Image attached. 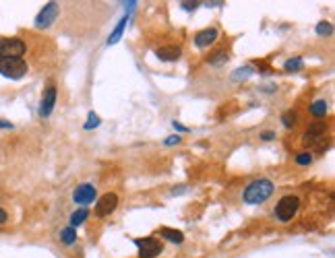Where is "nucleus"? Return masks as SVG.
Returning a JSON list of instances; mask_svg holds the SVG:
<instances>
[{"label":"nucleus","mask_w":335,"mask_h":258,"mask_svg":"<svg viewBox=\"0 0 335 258\" xmlns=\"http://www.w3.org/2000/svg\"><path fill=\"white\" fill-rule=\"evenodd\" d=\"M273 182L267 178H259V180H255V182H251L244 188V194H242V198L246 205H261V202L267 200L271 194H273Z\"/></svg>","instance_id":"obj_1"},{"label":"nucleus","mask_w":335,"mask_h":258,"mask_svg":"<svg viewBox=\"0 0 335 258\" xmlns=\"http://www.w3.org/2000/svg\"><path fill=\"white\" fill-rule=\"evenodd\" d=\"M27 62L23 58H0V75L6 76V79L19 81L27 75Z\"/></svg>","instance_id":"obj_2"},{"label":"nucleus","mask_w":335,"mask_h":258,"mask_svg":"<svg viewBox=\"0 0 335 258\" xmlns=\"http://www.w3.org/2000/svg\"><path fill=\"white\" fill-rule=\"evenodd\" d=\"M298 207H300L298 197H292V194H287V197H284V198L275 205L273 215H275L277 221L287 223V221H292V219L296 217V213H298Z\"/></svg>","instance_id":"obj_3"},{"label":"nucleus","mask_w":335,"mask_h":258,"mask_svg":"<svg viewBox=\"0 0 335 258\" xmlns=\"http://www.w3.org/2000/svg\"><path fill=\"white\" fill-rule=\"evenodd\" d=\"M27 46L19 37H2L0 40V58H23Z\"/></svg>","instance_id":"obj_4"},{"label":"nucleus","mask_w":335,"mask_h":258,"mask_svg":"<svg viewBox=\"0 0 335 258\" xmlns=\"http://www.w3.org/2000/svg\"><path fill=\"white\" fill-rule=\"evenodd\" d=\"M135 246L139 248V256L141 258H155L163 252V244L158 238H137Z\"/></svg>","instance_id":"obj_5"},{"label":"nucleus","mask_w":335,"mask_h":258,"mask_svg":"<svg viewBox=\"0 0 335 258\" xmlns=\"http://www.w3.org/2000/svg\"><path fill=\"white\" fill-rule=\"evenodd\" d=\"M58 15H60L58 2H48V4H44V9L37 13V17H35V27H37V29H48V27H52L54 21L58 19Z\"/></svg>","instance_id":"obj_6"},{"label":"nucleus","mask_w":335,"mask_h":258,"mask_svg":"<svg viewBox=\"0 0 335 258\" xmlns=\"http://www.w3.org/2000/svg\"><path fill=\"white\" fill-rule=\"evenodd\" d=\"M96 197H97V190L93 184H81V186H77L75 192H73V200L79 202L83 209L87 205H91V202L96 200Z\"/></svg>","instance_id":"obj_7"},{"label":"nucleus","mask_w":335,"mask_h":258,"mask_svg":"<svg viewBox=\"0 0 335 258\" xmlns=\"http://www.w3.org/2000/svg\"><path fill=\"white\" fill-rule=\"evenodd\" d=\"M116 207H118V197H116L114 192H108L96 202V215L97 217H108V215L114 213Z\"/></svg>","instance_id":"obj_8"},{"label":"nucleus","mask_w":335,"mask_h":258,"mask_svg":"<svg viewBox=\"0 0 335 258\" xmlns=\"http://www.w3.org/2000/svg\"><path fill=\"white\" fill-rule=\"evenodd\" d=\"M325 132H327V126H325L323 120L313 122V124H310V126L306 128V132H304V145L313 147V145H317V143H321V140L325 138Z\"/></svg>","instance_id":"obj_9"},{"label":"nucleus","mask_w":335,"mask_h":258,"mask_svg":"<svg viewBox=\"0 0 335 258\" xmlns=\"http://www.w3.org/2000/svg\"><path fill=\"white\" fill-rule=\"evenodd\" d=\"M56 95H58L56 87L50 85V87L46 89L44 97H42V106H40V116H42V118H48V116L54 112V106H56Z\"/></svg>","instance_id":"obj_10"},{"label":"nucleus","mask_w":335,"mask_h":258,"mask_svg":"<svg viewBox=\"0 0 335 258\" xmlns=\"http://www.w3.org/2000/svg\"><path fill=\"white\" fill-rule=\"evenodd\" d=\"M217 40V29H203V31H199L197 35H194V46L197 48H209L211 44H215Z\"/></svg>","instance_id":"obj_11"},{"label":"nucleus","mask_w":335,"mask_h":258,"mask_svg":"<svg viewBox=\"0 0 335 258\" xmlns=\"http://www.w3.org/2000/svg\"><path fill=\"white\" fill-rule=\"evenodd\" d=\"M155 56H158L161 62H176V60H180L182 50L178 48V46H163V48H160L155 52Z\"/></svg>","instance_id":"obj_12"},{"label":"nucleus","mask_w":335,"mask_h":258,"mask_svg":"<svg viewBox=\"0 0 335 258\" xmlns=\"http://www.w3.org/2000/svg\"><path fill=\"white\" fill-rule=\"evenodd\" d=\"M128 17H130V15L127 13V15H124V17L120 19V23H118V25H116V29L112 31V35L108 37V46H114V44L120 42V37H122V33H124V27H127V23H128Z\"/></svg>","instance_id":"obj_13"},{"label":"nucleus","mask_w":335,"mask_h":258,"mask_svg":"<svg viewBox=\"0 0 335 258\" xmlns=\"http://www.w3.org/2000/svg\"><path fill=\"white\" fill-rule=\"evenodd\" d=\"M161 238H166L168 242H172V244H182L184 242V233L178 231V229H172V228H161L160 229Z\"/></svg>","instance_id":"obj_14"},{"label":"nucleus","mask_w":335,"mask_h":258,"mask_svg":"<svg viewBox=\"0 0 335 258\" xmlns=\"http://www.w3.org/2000/svg\"><path fill=\"white\" fill-rule=\"evenodd\" d=\"M310 114L315 118H325L327 116V101L325 99H317L315 104H310Z\"/></svg>","instance_id":"obj_15"},{"label":"nucleus","mask_w":335,"mask_h":258,"mask_svg":"<svg viewBox=\"0 0 335 258\" xmlns=\"http://www.w3.org/2000/svg\"><path fill=\"white\" fill-rule=\"evenodd\" d=\"M89 217V211L87 209H79V211H75V213L71 215V225L68 228H79V225L85 223V219Z\"/></svg>","instance_id":"obj_16"},{"label":"nucleus","mask_w":335,"mask_h":258,"mask_svg":"<svg viewBox=\"0 0 335 258\" xmlns=\"http://www.w3.org/2000/svg\"><path fill=\"white\" fill-rule=\"evenodd\" d=\"M302 66H304V60L300 56H294L284 62V70H287V73H298V70H302Z\"/></svg>","instance_id":"obj_17"},{"label":"nucleus","mask_w":335,"mask_h":258,"mask_svg":"<svg viewBox=\"0 0 335 258\" xmlns=\"http://www.w3.org/2000/svg\"><path fill=\"white\" fill-rule=\"evenodd\" d=\"M60 240L64 242L66 246H73L75 242H77V229L75 228H64L60 231Z\"/></svg>","instance_id":"obj_18"},{"label":"nucleus","mask_w":335,"mask_h":258,"mask_svg":"<svg viewBox=\"0 0 335 258\" xmlns=\"http://www.w3.org/2000/svg\"><path fill=\"white\" fill-rule=\"evenodd\" d=\"M294 161L298 163V166H310V163H313V155H310L308 151H302V153L296 155Z\"/></svg>","instance_id":"obj_19"},{"label":"nucleus","mask_w":335,"mask_h":258,"mask_svg":"<svg viewBox=\"0 0 335 258\" xmlns=\"http://www.w3.org/2000/svg\"><path fill=\"white\" fill-rule=\"evenodd\" d=\"M317 33L321 35V37H325V35H331L333 33V27H331V23H325V21H321L317 25Z\"/></svg>","instance_id":"obj_20"},{"label":"nucleus","mask_w":335,"mask_h":258,"mask_svg":"<svg viewBox=\"0 0 335 258\" xmlns=\"http://www.w3.org/2000/svg\"><path fill=\"white\" fill-rule=\"evenodd\" d=\"M87 120H89V122H85V130H91V128L99 126V118H97V114H96V112H89Z\"/></svg>","instance_id":"obj_21"},{"label":"nucleus","mask_w":335,"mask_h":258,"mask_svg":"<svg viewBox=\"0 0 335 258\" xmlns=\"http://www.w3.org/2000/svg\"><path fill=\"white\" fill-rule=\"evenodd\" d=\"M282 122H284L286 128H292L294 124H296V114H294V112H286V114L282 116Z\"/></svg>","instance_id":"obj_22"},{"label":"nucleus","mask_w":335,"mask_h":258,"mask_svg":"<svg viewBox=\"0 0 335 258\" xmlns=\"http://www.w3.org/2000/svg\"><path fill=\"white\" fill-rule=\"evenodd\" d=\"M225 60H228V54H225L223 50H217L215 56H211L209 62H211V64H220V62H225Z\"/></svg>","instance_id":"obj_23"},{"label":"nucleus","mask_w":335,"mask_h":258,"mask_svg":"<svg viewBox=\"0 0 335 258\" xmlns=\"http://www.w3.org/2000/svg\"><path fill=\"white\" fill-rule=\"evenodd\" d=\"M180 140H182V137H178V135H176V137H170V138L163 140V145H168V147H170V145H178Z\"/></svg>","instance_id":"obj_24"},{"label":"nucleus","mask_w":335,"mask_h":258,"mask_svg":"<svg viewBox=\"0 0 335 258\" xmlns=\"http://www.w3.org/2000/svg\"><path fill=\"white\" fill-rule=\"evenodd\" d=\"M180 4H182V9H184V11H194L201 2H180Z\"/></svg>","instance_id":"obj_25"},{"label":"nucleus","mask_w":335,"mask_h":258,"mask_svg":"<svg viewBox=\"0 0 335 258\" xmlns=\"http://www.w3.org/2000/svg\"><path fill=\"white\" fill-rule=\"evenodd\" d=\"M261 138H263V140H273V138H275V132H271V130H265L263 135H261Z\"/></svg>","instance_id":"obj_26"},{"label":"nucleus","mask_w":335,"mask_h":258,"mask_svg":"<svg viewBox=\"0 0 335 258\" xmlns=\"http://www.w3.org/2000/svg\"><path fill=\"white\" fill-rule=\"evenodd\" d=\"M6 219H9V215H6V211H4L2 207H0V225L6 223Z\"/></svg>","instance_id":"obj_27"},{"label":"nucleus","mask_w":335,"mask_h":258,"mask_svg":"<svg viewBox=\"0 0 335 258\" xmlns=\"http://www.w3.org/2000/svg\"><path fill=\"white\" fill-rule=\"evenodd\" d=\"M174 128H176L178 132H186V130H189V128H186V126H182V124H180V122H176V120H174Z\"/></svg>","instance_id":"obj_28"},{"label":"nucleus","mask_w":335,"mask_h":258,"mask_svg":"<svg viewBox=\"0 0 335 258\" xmlns=\"http://www.w3.org/2000/svg\"><path fill=\"white\" fill-rule=\"evenodd\" d=\"M0 128H13V124H11V122H4V120H0Z\"/></svg>","instance_id":"obj_29"},{"label":"nucleus","mask_w":335,"mask_h":258,"mask_svg":"<svg viewBox=\"0 0 335 258\" xmlns=\"http://www.w3.org/2000/svg\"><path fill=\"white\" fill-rule=\"evenodd\" d=\"M182 192H184V188H174L172 190V194H182Z\"/></svg>","instance_id":"obj_30"}]
</instances>
